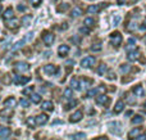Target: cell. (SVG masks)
Instances as JSON below:
<instances>
[{"instance_id":"f907efd6","label":"cell","mask_w":146,"mask_h":140,"mask_svg":"<svg viewBox=\"0 0 146 140\" xmlns=\"http://www.w3.org/2000/svg\"><path fill=\"white\" fill-rule=\"evenodd\" d=\"M145 107H146V102H145Z\"/></svg>"},{"instance_id":"e0dca14e","label":"cell","mask_w":146,"mask_h":140,"mask_svg":"<svg viewBox=\"0 0 146 140\" xmlns=\"http://www.w3.org/2000/svg\"><path fill=\"white\" fill-rule=\"evenodd\" d=\"M10 135V129L9 127H1L0 129V139H7Z\"/></svg>"},{"instance_id":"5bb4252c","label":"cell","mask_w":146,"mask_h":140,"mask_svg":"<svg viewBox=\"0 0 146 140\" xmlns=\"http://www.w3.org/2000/svg\"><path fill=\"white\" fill-rule=\"evenodd\" d=\"M133 94L136 95V97H144V95H145L144 87H142L141 85H137V86H135L133 87Z\"/></svg>"},{"instance_id":"f1b7e54d","label":"cell","mask_w":146,"mask_h":140,"mask_svg":"<svg viewBox=\"0 0 146 140\" xmlns=\"http://www.w3.org/2000/svg\"><path fill=\"white\" fill-rule=\"evenodd\" d=\"M106 71H108V67H106L105 64H101V66H99V68H98V73L99 75L106 73Z\"/></svg>"},{"instance_id":"3957f363","label":"cell","mask_w":146,"mask_h":140,"mask_svg":"<svg viewBox=\"0 0 146 140\" xmlns=\"http://www.w3.org/2000/svg\"><path fill=\"white\" fill-rule=\"evenodd\" d=\"M122 40H123V37H122V35L119 32H113L110 35V41L113 45L115 46H119L122 44Z\"/></svg>"},{"instance_id":"d590c367","label":"cell","mask_w":146,"mask_h":140,"mask_svg":"<svg viewBox=\"0 0 146 140\" xmlns=\"http://www.w3.org/2000/svg\"><path fill=\"white\" fill-rule=\"evenodd\" d=\"M99 90H100V89H91L90 91L87 93V97H95V95L98 94V91H99Z\"/></svg>"},{"instance_id":"60d3db41","label":"cell","mask_w":146,"mask_h":140,"mask_svg":"<svg viewBox=\"0 0 146 140\" xmlns=\"http://www.w3.org/2000/svg\"><path fill=\"white\" fill-rule=\"evenodd\" d=\"M119 21H121V17H119V15H117V17L113 19V23H114V25H118Z\"/></svg>"},{"instance_id":"4316f807","label":"cell","mask_w":146,"mask_h":140,"mask_svg":"<svg viewBox=\"0 0 146 140\" xmlns=\"http://www.w3.org/2000/svg\"><path fill=\"white\" fill-rule=\"evenodd\" d=\"M31 21H32V17H31V15H25V17H22V25L28 26Z\"/></svg>"},{"instance_id":"f6af8a7d","label":"cell","mask_w":146,"mask_h":140,"mask_svg":"<svg viewBox=\"0 0 146 140\" xmlns=\"http://www.w3.org/2000/svg\"><path fill=\"white\" fill-rule=\"evenodd\" d=\"M140 28H141V30H144V31H146V19L144 21V23H142V26Z\"/></svg>"},{"instance_id":"83f0119b","label":"cell","mask_w":146,"mask_h":140,"mask_svg":"<svg viewBox=\"0 0 146 140\" xmlns=\"http://www.w3.org/2000/svg\"><path fill=\"white\" fill-rule=\"evenodd\" d=\"M64 97H66L67 99H72L73 98V91H72L71 87H68V89L64 90Z\"/></svg>"},{"instance_id":"7c38bea8","label":"cell","mask_w":146,"mask_h":140,"mask_svg":"<svg viewBox=\"0 0 146 140\" xmlns=\"http://www.w3.org/2000/svg\"><path fill=\"white\" fill-rule=\"evenodd\" d=\"M69 53V46L68 45H60L58 48V54L60 57H66Z\"/></svg>"},{"instance_id":"8fae6325","label":"cell","mask_w":146,"mask_h":140,"mask_svg":"<svg viewBox=\"0 0 146 140\" xmlns=\"http://www.w3.org/2000/svg\"><path fill=\"white\" fill-rule=\"evenodd\" d=\"M15 104H17V100L13 97H9L4 100V107H7V108H13V107H15Z\"/></svg>"},{"instance_id":"ffe728a7","label":"cell","mask_w":146,"mask_h":140,"mask_svg":"<svg viewBox=\"0 0 146 140\" xmlns=\"http://www.w3.org/2000/svg\"><path fill=\"white\" fill-rule=\"evenodd\" d=\"M123 109H124V103L122 100L117 102V104L114 105V113H121Z\"/></svg>"},{"instance_id":"30bf717a","label":"cell","mask_w":146,"mask_h":140,"mask_svg":"<svg viewBox=\"0 0 146 140\" xmlns=\"http://www.w3.org/2000/svg\"><path fill=\"white\" fill-rule=\"evenodd\" d=\"M96 103L100 105H106L109 103V97H106V95H98L96 97Z\"/></svg>"},{"instance_id":"44dd1931","label":"cell","mask_w":146,"mask_h":140,"mask_svg":"<svg viewBox=\"0 0 146 140\" xmlns=\"http://www.w3.org/2000/svg\"><path fill=\"white\" fill-rule=\"evenodd\" d=\"M30 99L32 103H35V104H37V103L41 102V97L38 94H35V93H32V94L30 95Z\"/></svg>"},{"instance_id":"bcb514c9","label":"cell","mask_w":146,"mask_h":140,"mask_svg":"<svg viewBox=\"0 0 146 140\" xmlns=\"http://www.w3.org/2000/svg\"><path fill=\"white\" fill-rule=\"evenodd\" d=\"M137 140H146V136L145 135H139L137 136Z\"/></svg>"},{"instance_id":"4fadbf2b","label":"cell","mask_w":146,"mask_h":140,"mask_svg":"<svg viewBox=\"0 0 146 140\" xmlns=\"http://www.w3.org/2000/svg\"><path fill=\"white\" fill-rule=\"evenodd\" d=\"M103 7V5H98V4H94V5H90V7L87 8V13L88 14H96V13L100 10V8Z\"/></svg>"},{"instance_id":"ba28073f","label":"cell","mask_w":146,"mask_h":140,"mask_svg":"<svg viewBox=\"0 0 146 140\" xmlns=\"http://www.w3.org/2000/svg\"><path fill=\"white\" fill-rule=\"evenodd\" d=\"M127 58H128V61H131V62L137 61V59L140 58V51L137 50V49H133V50L128 51V55H127Z\"/></svg>"},{"instance_id":"836d02e7","label":"cell","mask_w":146,"mask_h":140,"mask_svg":"<svg viewBox=\"0 0 146 140\" xmlns=\"http://www.w3.org/2000/svg\"><path fill=\"white\" fill-rule=\"evenodd\" d=\"M91 50L92 51H100L101 50V44H94L91 46Z\"/></svg>"},{"instance_id":"ab89813d","label":"cell","mask_w":146,"mask_h":140,"mask_svg":"<svg viewBox=\"0 0 146 140\" xmlns=\"http://www.w3.org/2000/svg\"><path fill=\"white\" fill-rule=\"evenodd\" d=\"M27 123H28V125H30V126H33V125H35V120H33V118H28V120H27Z\"/></svg>"},{"instance_id":"d6a6232c","label":"cell","mask_w":146,"mask_h":140,"mask_svg":"<svg viewBox=\"0 0 146 140\" xmlns=\"http://www.w3.org/2000/svg\"><path fill=\"white\" fill-rule=\"evenodd\" d=\"M82 138H85V135H83L82 133H80V134H74V135H72V136H71V139H72V140H80V139H82Z\"/></svg>"},{"instance_id":"d4e9b609","label":"cell","mask_w":146,"mask_h":140,"mask_svg":"<svg viewBox=\"0 0 146 140\" xmlns=\"http://www.w3.org/2000/svg\"><path fill=\"white\" fill-rule=\"evenodd\" d=\"M26 41H27V40H26V39H23V40H19V41H17V43L14 44V46H13V48H12V50H17V49L22 48V46H23V44H25Z\"/></svg>"},{"instance_id":"277c9868","label":"cell","mask_w":146,"mask_h":140,"mask_svg":"<svg viewBox=\"0 0 146 140\" xmlns=\"http://www.w3.org/2000/svg\"><path fill=\"white\" fill-rule=\"evenodd\" d=\"M59 68L56 66H54V64H46L45 67H44V72L48 75H55L58 73Z\"/></svg>"},{"instance_id":"681fc988","label":"cell","mask_w":146,"mask_h":140,"mask_svg":"<svg viewBox=\"0 0 146 140\" xmlns=\"http://www.w3.org/2000/svg\"><path fill=\"white\" fill-rule=\"evenodd\" d=\"M124 1H126V0H118V4H123Z\"/></svg>"},{"instance_id":"1f68e13d","label":"cell","mask_w":146,"mask_h":140,"mask_svg":"<svg viewBox=\"0 0 146 140\" xmlns=\"http://www.w3.org/2000/svg\"><path fill=\"white\" fill-rule=\"evenodd\" d=\"M23 94L25 95H31L33 93V86H28V87H26V89H23Z\"/></svg>"},{"instance_id":"d6986e66","label":"cell","mask_w":146,"mask_h":140,"mask_svg":"<svg viewBox=\"0 0 146 140\" xmlns=\"http://www.w3.org/2000/svg\"><path fill=\"white\" fill-rule=\"evenodd\" d=\"M13 17H14V14H13V9H12V8H8V9L3 13V18H4L5 21L10 19V18H13Z\"/></svg>"},{"instance_id":"ac0fdd59","label":"cell","mask_w":146,"mask_h":140,"mask_svg":"<svg viewBox=\"0 0 146 140\" xmlns=\"http://www.w3.org/2000/svg\"><path fill=\"white\" fill-rule=\"evenodd\" d=\"M140 134H141V130H140V129H133V130H131L128 133V139L129 140H133L135 138H137Z\"/></svg>"},{"instance_id":"9c48e42d","label":"cell","mask_w":146,"mask_h":140,"mask_svg":"<svg viewBox=\"0 0 146 140\" xmlns=\"http://www.w3.org/2000/svg\"><path fill=\"white\" fill-rule=\"evenodd\" d=\"M82 117H83V113L81 112V111H76V112L71 116L69 121H71V122H73V123H76V122H78V121L82 120Z\"/></svg>"},{"instance_id":"ee69618b","label":"cell","mask_w":146,"mask_h":140,"mask_svg":"<svg viewBox=\"0 0 146 140\" xmlns=\"http://www.w3.org/2000/svg\"><path fill=\"white\" fill-rule=\"evenodd\" d=\"M67 8H68V5H67V4H64L63 7H59V8H58V10H66Z\"/></svg>"},{"instance_id":"7bdbcfd3","label":"cell","mask_w":146,"mask_h":140,"mask_svg":"<svg viewBox=\"0 0 146 140\" xmlns=\"http://www.w3.org/2000/svg\"><path fill=\"white\" fill-rule=\"evenodd\" d=\"M18 10H19V12H25V10H26V7H25V5H18Z\"/></svg>"},{"instance_id":"8d00e7d4","label":"cell","mask_w":146,"mask_h":140,"mask_svg":"<svg viewBox=\"0 0 146 140\" xmlns=\"http://www.w3.org/2000/svg\"><path fill=\"white\" fill-rule=\"evenodd\" d=\"M21 105H22L23 108H28L30 107V102H28L27 99H21Z\"/></svg>"},{"instance_id":"8992f818","label":"cell","mask_w":146,"mask_h":140,"mask_svg":"<svg viewBox=\"0 0 146 140\" xmlns=\"http://www.w3.org/2000/svg\"><path fill=\"white\" fill-rule=\"evenodd\" d=\"M54 39H55L54 37V35L53 33H50V32H46L45 35L42 36V41L45 43V45H48V46H50L51 44L54 43Z\"/></svg>"},{"instance_id":"7dc6e473","label":"cell","mask_w":146,"mask_h":140,"mask_svg":"<svg viewBox=\"0 0 146 140\" xmlns=\"http://www.w3.org/2000/svg\"><path fill=\"white\" fill-rule=\"evenodd\" d=\"M128 43H129V44H136V39L131 37V39H129V40H128Z\"/></svg>"},{"instance_id":"2e32d148","label":"cell","mask_w":146,"mask_h":140,"mask_svg":"<svg viewBox=\"0 0 146 140\" xmlns=\"http://www.w3.org/2000/svg\"><path fill=\"white\" fill-rule=\"evenodd\" d=\"M41 108H42L44 111H48V112H51V111L54 109V104H53V102L48 100V102H44V103H42Z\"/></svg>"},{"instance_id":"cb8c5ba5","label":"cell","mask_w":146,"mask_h":140,"mask_svg":"<svg viewBox=\"0 0 146 140\" xmlns=\"http://www.w3.org/2000/svg\"><path fill=\"white\" fill-rule=\"evenodd\" d=\"M142 121H144V117L140 115H136L133 116V118H132V123L133 125H139V123H142Z\"/></svg>"},{"instance_id":"7a4b0ae2","label":"cell","mask_w":146,"mask_h":140,"mask_svg":"<svg viewBox=\"0 0 146 140\" xmlns=\"http://www.w3.org/2000/svg\"><path fill=\"white\" fill-rule=\"evenodd\" d=\"M95 58L94 57H86V58H83L82 61H81V66L83 67V68H91V67L95 64Z\"/></svg>"},{"instance_id":"c3c4849f","label":"cell","mask_w":146,"mask_h":140,"mask_svg":"<svg viewBox=\"0 0 146 140\" xmlns=\"http://www.w3.org/2000/svg\"><path fill=\"white\" fill-rule=\"evenodd\" d=\"M99 140H108V138H105V136H101V138H99Z\"/></svg>"},{"instance_id":"f35d334b","label":"cell","mask_w":146,"mask_h":140,"mask_svg":"<svg viewBox=\"0 0 146 140\" xmlns=\"http://www.w3.org/2000/svg\"><path fill=\"white\" fill-rule=\"evenodd\" d=\"M41 1H42V0H31V3H32L33 7H38V5L41 4Z\"/></svg>"},{"instance_id":"52a82bcc","label":"cell","mask_w":146,"mask_h":140,"mask_svg":"<svg viewBox=\"0 0 146 140\" xmlns=\"http://www.w3.org/2000/svg\"><path fill=\"white\" fill-rule=\"evenodd\" d=\"M48 120H49V117L46 115H38L37 117H35V122H36V125H38V126L45 125V123L48 122Z\"/></svg>"},{"instance_id":"e575fe53","label":"cell","mask_w":146,"mask_h":140,"mask_svg":"<svg viewBox=\"0 0 146 140\" xmlns=\"http://www.w3.org/2000/svg\"><path fill=\"white\" fill-rule=\"evenodd\" d=\"M80 32L87 35V33H90V27H87V26H85V27H81L80 28Z\"/></svg>"},{"instance_id":"b9f144b4","label":"cell","mask_w":146,"mask_h":140,"mask_svg":"<svg viewBox=\"0 0 146 140\" xmlns=\"http://www.w3.org/2000/svg\"><path fill=\"white\" fill-rule=\"evenodd\" d=\"M108 79L109 80H114V79H115V75H114L113 72H109V73H108Z\"/></svg>"},{"instance_id":"484cf974","label":"cell","mask_w":146,"mask_h":140,"mask_svg":"<svg viewBox=\"0 0 146 140\" xmlns=\"http://www.w3.org/2000/svg\"><path fill=\"white\" fill-rule=\"evenodd\" d=\"M83 25H85V26H87V27H92V26L95 25V21H94L92 18H90V17H88V18H86V19L83 21Z\"/></svg>"},{"instance_id":"6da1fadb","label":"cell","mask_w":146,"mask_h":140,"mask_svg":"<svg viewBox=\"0 0 146 140\" xmlns=\"http://www.w3.org/2000/svg\"><path fill=\"white\" fill-rule=\"evenodd\" d=\"M15 71L19 72V73H23V72H27L30 71V64L27 63V62H18V63H15Z\"/></svg>"},{"instance_id":"9a60e30c","label":"cell","mask_w":146,"mask_h":140,"mask_svg":"<svg viewBox=\"0 0 146 140\" xmlns=\"http://www.w3.org/2000/svg\"><path fill=\"white\" fill-rule=\"evenodd\" d=\"M9 22L7 23V26H8V28H17L18 26H19V21L17 19V18H10V19H8Z\"/></svg>"},{"instance_id":"5b68a950","label":"cell","mask_w":146,"mask_h":140,"mask_svg":"<svg viewBox=\"0 0 146 140\" xmlns=\"http://www.w3.org/2000/svg\"><path fill=\"white\" fill-rule=\"evenodd\" d=\"M30 81V77H25V76H14L13 79V82L15 85H25Z\"/></svg>"},{"instance_id":"7402d4cb","label":"cell","mask_w":146,"mask_h":140,"mask_svg":"<svg viewBox=\"0 0 146 140\" xmlns=\"http://www.w3.org/2000/svg\"><path fill=\"white\" fill-rule=\"evenodd\" d=\"M81 14H82V9H81V8H78V7L73 8V9H72V12H71V15H72V17H74V18L80 17Z\"/></svg>"},{"instance_id":"4dcf8cb0","label":"cell","mask_w":146,"mask_h":140,"mask_svg":"<svg viewBox=\"0 0 146 140\" xmlns=\"http://www.w3.org/2000/svg\"><path fill=\"white\" fill-rule=\"evenodd\" d=\"M136 28H137V23H136V22H129L128 26H127V30L131 31V32H133Z\"/></svg>"},{"instance_id":"f546056e","label":"cell","mask_w":146,"mask_h":140,"mask_svg":"<svg viewBox=\"0 0 146 140\" xmlns=\"http://www.w3.org/2000/svg\"><path fill=\"white\" fill-rule=\"evenodd\" d=\"M119 69H121L122 73H127V72L131 71V66H128V64H122Z\"/></svg>"},{"instance_id":"603a6c76","label":"cell","mask_w":146,"mask_h":140,"mask_svg":"<svg viewBox=\"0 0 146 140\" xmlns=\"http://www.w3.org/2000/svg\"><path fill=\"white\" fill-rule=\"evenodd\" d=\"M71 86H72V89H74V90H80L81 89L80 80H78V79H72L71 80Z\"/></svg>"},{"instance_id":"74e56055","label":"cell","mask_w":146,"mask_h":140,"mask_svg":"<svg viewBox=\"0 0 146 140\" xmlns=\"http://www.w3.org/2000/svg\"><path fill=\"white\" fill-rule=\"evenodd\" d=\"M77 100H73V102H71V103H68V104H67L66 105V109L67 111H68V109H71V108H73V107H74V105H77Z\"/></svg>"},{"instance_id":"816d5d0a","label":"cell","mask_w":146,"mask_h":140,"mask_svg":"<svg viewBox=\"0 0 146 140\" xmlns=\"http://www.w3.org/2000/svg\"><path fill=\"white\" fill-rule=\"evenodd\" d=\"M0 9H1V8H0Z\"/></svg>"}]
</instances>
